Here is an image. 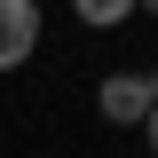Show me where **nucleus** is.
I'll list each match as a JSON object with an SVG mask.
<instances>
[{
  "instance_id": "1",
  "label": "nucleus",
  "mask_w": 158,
  "mask_h": 158,
  "mask_svg": "<svg viewBox=\"0 0 158 158\" xmlns=\"http://www.w3.org/2000/svg\"><path fill=\"white\" fill-rule=\"evenodd\" d=\"M95 103H103L111 127H142V118L158 111V63H142V71H111Z\"/></svg>"
},
{
  "instance_id": "2",
  "label": "nucleus",
  "mask_w": 158,
  "mask_h": 158,
  "mask_svg": "<svg viewBox=\"0 0 158 158\" xmlns=\"http://www.w3.org/2000/svg\"><path fill=\"white\" fill-rule=\"evenodd\" d=\"M40 56V0H0V71Z\"/></svg>"
},
{
  "instance_id": "3",
  "label": "nucleus",
  "mask_w": 158,
  "mask_h": 158,
  "mask_svg": "<svg viewBox=\"0 0 158 158\" xmlns=\"http://www.w3.org/2000/svg\"><path fill=\"white\" fill-rule=\"evenodd\" d=\"M71 16H79V24H95V32H111V24L135 16V0H71Z\"/></svg>"
},
{
  "instance_id": "4",
  "label": "nucleus",
  "mask_w": 158,
  "mask_h": 158,
  "mask_svg": "<svg viewBox=\"0 0 158 158\" xmlns=\"http://www.w3.org/2000/svg\"><path fill=\"white\" fill-rule=\"evenodd\" d=\"M142 142H150V158H158V111H150V118H142Z\"/></svg>"
},
{
  "instance_id": "5",
  "label": "nucleus",
  "mask_w": 158,
  "mask_h": 158,
  "mask_svg": "<svg viewBox=\"0 0 158 158\" xmlns=\"http://www.w3.org/2000/svg\"><path fill=\"white\" fill-rule=\"evenodd\" d=\"M135 16H158V0H135Z\"/></svg>"
}]
</instances>
